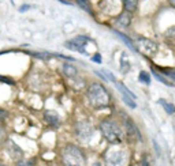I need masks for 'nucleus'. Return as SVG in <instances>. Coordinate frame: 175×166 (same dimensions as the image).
Segmentation results:
<instances>
[{
	"mask_svg": "<svg viewBox=\"0 0 175 166\" xmlns=\"http://www.w3.org/2000/svg\"><path fill=\"white\" fill-rule=\"evenodd\" d=\"M138 81L141 83H145V85H150V75L146 71H141L138 75Z\"/></svg>",
	"mask_w": 175,
	"mask_h": 166,
	"instance_id": "nucleus-18",
	"label": "nucleus"
},
{
	"mask_svg": "<svg viewBox=\"0 0 175 166\" xmlns=\"http://www.w3.org/2000/svg\"><path fill=\"white\" fill-rule=\"evenodd\" d=\"M63 74L66 75L67 78H77L78 76V71L74 65L68 64V63H64L63 64Z\"/></svg>",
	"mask_w": 175,
	"mask_h": 166,
	"instance_id": "nucleus-10",
	"label": "nucleus"
},
{
	"mask_svg": "<svg viewBox=\"0 0 175 166\" xmlns=\"http://www.w3.org/2000/svg\"><path fill=\"white\" fill-rule=\"evenodd\" d=\"M4 116H6V112L4 110H0V119H3Z\"/></svg>",
	"mask_w": 175,
	"mask_h": 166,
	"instance_id": "nucleus-24",
	"label": "nucleus"
},
{
	"mask_svg": "<svg viewBox=\"0 0 175 166\" xmlns=\"http://www.w3.org/2000/svg\"><path fill=\"white\" fill-rule=\"evenodd\" d=\"M115 34H116V36H118V37H119V38H122L123 41H125V44H126V45H127V46H129V48H131V49H133V50H137V48L134 46V42H133V41H131V40H130V38H129V37H127V36H125V34H123V33H121V32H118V30H115Z\"/></svg>",
	"mask_w": 175,
	"mask_h": 166,
	"instance_id": "nucleus-14",
	"label": "nucleus"
},
{
	"mask_svg": "<svg viewBox=\"0 0 175 166\" xmlns=\"http://www.w3.org/2000/svg\"><path fill=\"white\" fill-rule=\"evenodd\" d=\"M103 74H105V75H107V81H111V82L116 83L115 78H114V75H112V72H109V71H107V70H103Z\"/></svg>",
	"mask_w": 175,
	"mask_h": 166,
	"instance_id": "nucleus-20",
	"label": "nucleus"
},
{
	"mask_svg": "<svg viewBox=\"0 0 175 166\" xmlns=\"http://www.w3.org/2000/svg\"><path fill=\"white\" fill-rule=\"evenodd\" d=\"M159 70L166 75V78H170L175 81V68H170V67H159Z\"/></svg>",
	"mask_w": 175,
	"mask_h": 166,
	"instance_id": "nucleus-16",
	"label": "nucleus"
},
{
	"mask_svg": "<svg viewBox=\"0 0 175 166\" xmlns=\"http://www.w3.org/2000/svg\"><path fill=\"white\" fill-rule=\"evenodd\" d=\"M168 2H170V4H171V6L175 7V0H168Z\"/></svg>",
	"mask_w": 175,
	"mask_h": 166,
	"instance_id": "nucleus-25",
	"label": "nucleus"
},
{
	"mask_svg": "<svg viewBox=\"0 0 175 166\" xmlns=\"http://www.w3.org/2000/svg\"><path fill=\"white\" fill-rule=\"evenodd\" d=\"M92 60H93V61H96V63H99V64H100V63H101V56H100V53H96L94 56L92 57Z\"/></svg>",
	"mask_w": 175,
	"mask_h": 166,
	"instance_id": "nucleus-21",
	"label": "nucleus"
},
{
	"mask_svg": "<svg viewBox=\"0 0 175 166\" xmlns=\"http://www.w3.org/2000/svg\"><path fill=\"white\" fill-rule=\"evenodd\" d=\"M89 41H90V38L86 36H77L75 38L67 41V42L64 44V46L68 48V49H71V50H74V52H80V53L86 56L88 52L85 50V45H86Z\"/></svg>",
	"mask_w": 175,
	"mask_h": 166,
	"instance_id": "nucleus-6",
	"label": "nucleus"
},
{
	"mask_svg": "<svg viewBox=\"0 0 175 166\" xmlns=\"http://www.w3.org/2000/svg\"><path fill=\"white\" fill-rule=\"evenodd\" d=\"M144 166H148V162L146 161H144Z\"/></svg>",
	"mask_w": 175,
	"mask_h": 166,
	"instance_id": "nucleus-26",
	"label": "nucleus"
},
{
	"mask_svg": "<svg viewBox=\"0 0 175 166\" xmlns=\"http://www.w3.org/2000/svg\"><path fill=\"white\" fill-rule=\"evenodd\" d=\"M3 136H4V131H3V128L0 127V140L3 139Z\"/></svg>",
	"mask_w": 175,
	"mask_h": 166,
	"instance_id": "nucleus-23",
	"label": "nucleus"
},
{
	"mask_svg": "<svg viewBox=\"0 0 175 166\" xmlns=\"http://www.w3.org/2000/svg\"><path fill=\"white\" fill-rule=\"evenodd\" d=\"M29 7H30V6H22V7H21V8H19V11H21V12H23V11H26V10H27V8H29Z\"/></svg>",
	"mask_w": 175,
	"mask_h": 166,
	"instance_id": "nucleus-22",
	"label": "nucleus"
},
{
	"mask_svg": "<svg viewBox=\"0 0 175 166\" xmlns=\"http://www.w3.org/2000/svg\"><path fill=\"white\" fill-rule=\"evenodd\" d=\"M100 131L103 136L107 139V142L112 144H118L123 140V129L119 125L118 121H115L114 119H104L100 123Z\"/></svg>",
	"mask_w": 175,
	"mask_h": 166,
	"instance_id": "nucleus-2",
	"label": "nucleus"
},
{
	"mask_svg": "<svg viewBox=\"0 0 175 166\" xmlns=\"http://www.w3.org/2000/svg\"><path fill=\"white\" fill-rule=\"evenodd\" d=\"M123 6H125V10L127 12H133L137 10V6H138V0H122Z\"/></svg>",
	"mask_w": 175,
	"mask_h": 166,
	"instance_id": "nucleus-13",
	"label": "nucleus"
},
{
	"mask_svg": "<svg viewBox=\"0 0 175 166\" xmlns=\"http://www.w3.org/2000/svg\"><path fill=\"white\" fill-rule=\"evenodd\" d=\"M115 23L118 26H121V27H127L130 23H131V16H130V12H127V11L122 12L121 15L115 19Z\"/></svg>",
	"mask_w": 175,
	"mask_h": 166,
	"instance_id": "nucleus-8",
	"label": "nucleus"
},
{
	"mask_svg": "<svg viewBox=\"0 0 175 166\" xmlns=\"http://www.w3.org/2000/svg\"><path fill=\"white\" fill-rule=\"evenodd\" d=\"M75 133L81 142H89L94 133L93 125L88 121H80L75 125Z\"/></svg>",
	"mask_w": 175,
	"mask_h": 166,
	"instance_id": "nucleus-5",
	"label": "nucleus"
},
{
	"mask_svg": "<svg viewBox=\"0 0 175 166\" xmlns=\"http://www.w3.org/2000/svg\"><path fill=\"white\" fill-rule=\"evenodd\" d=\"M64 166H85V158L82 151L75 146H66L63 150Z\"/></svg>",
	"mask_w": 175,
	"mask_h": 166,
	"instance_id": "nucleus-3",
	"label": "nucleus"
},
{
	"mask_svg": "<svg viewBox=\"0 0 175 166\" xmlns=\"http://www.w3.org/2000/svg\"><path fill=\"white\" fill-rule=\"evenodd\" d=\"M122 99H123V102H125L127 106H130L131 109H136L137 108V103L134 102V99L129 98V97H125V95H122Z\"/></svg>",
	"mask_w": 175,
	"mask_h": 166,
	"instance_id": "nucleus-19",
	"label": "nucleus"
},
{
	"mask_svg": "<svg viewBox=\"0 0 175 166\" xmlns=\"http://www.w3.org/2000/svg\"><path fill=\"white\" fill-rule=\"evenodd\" d=\"M138 46H140V50L142 52L144 55H155V52L157 50V46L153 41L150 40H146V38H140L138 40Z\"/></svg>",
	"mask_w": 175,
	"mask_h": 166,
	"instance_id": "nucleus-7",
	"label": "nucleus"
},
{
	"mask_svg": "<svg viewBox=\"0 0 175 166\" xmlns=\"http://www.w3.org/2000/svg\"><path fill=\"white\" fill-rule=\"evenodd\" d=\"M77 4L80 6L85 12H88L89 15L94 16V11H93V8H92L90 3H89V0H77Z\"/></svg>",
	"mask_w": 175,
	"mask_h": 166,
	"instance_id": "nucleus-11",
	"label": "nucleus"
},
{
	"mask_svg": "<svg viewBox=\"0 0 175 166\" xmlns=\"http://www.w3.org/2000/svg\"><path fill=\"white\" fill-rule=\"evenodd\" d=\"M44 116H45V120L51 125H53V127L59 125L60 120H59V115H58L56 112H53V110H47V112L44 113Z\"/></svg>",
	"mask_w": 175,
	"mask_h": 166,
	"instance_id": "nucleus-9",
	"label": "nucleus"
},
{
	"mask_svg": "<svg viewBox=\"0 0 175 166\" xmlns=\"http://www.w3.org/2000/svg\"><path fill=\"white\" fill-rule=\"evenodd\" d=\"M159 103H162L163 108H164V110H166V112L168 113V115H173V113H175V106L173 105V103L164 101V99H159Z\"/></svg>",
	"mask_w": 175,
	"mask_h": 166,
	"instance_id": "nucleus-17",
	"label": "nucleus"
},
{
	"mask_svg": "<svg viewBox=\"0 0 175 166\" xmlns=\"http://www.w3.org/2000/svg\"><path fill=\"white\" fill-rule=\"evenodd\" d=\"M86 97H88L89 105L94 109L107 108L109 105V101H111V97H109L108 91L100 83H92L88 87Z\"/></svg>",
	"mask_w": 175,
	"mask_h": 166,
	"instance_id": "nucleus-1",
	"label": "nucleus"
},
{
	"mask_svg": "<svg viewBox=\"0 0 175 166\" xmlns=\"http://www.w3.org/2000/svg\"><path fill=\"white\" fill-rule=\"evenodd\" d=\"M152 74H153V76H155L156 79H157V81H159V82H162V83H164V85H166V86H168V87H173V82H170L168 81V79H167L166 76H162V75H160L159 74V72H157V71H155V70H153V68H152Z\"/></svg>",
	"mask_w": 175,
	"mask_h": 166,
	"instance_id": "nucleus-15",
	"label": "nucleus"
},
{
	"mask_svg": "<svg viewBox=\"0 0 175 166\" xmlns=\"http://www.w3.org/2000/svg\"><path fill=\"white\" fill-rule=\"evenodd\" d=\"M116 89L119 90V91L122 93V95H125V97H129V98H131V99H136L137 97H136V94L134 93H131L130 90L126 87L123 83H116Z\"/></svg>",
	"mask_w": 175,
	"mask_h": 166,
	"instance_id": "nucleus-12",
	"label": "nucleus"
},
{
	"mask_svg": "<svg viewBox=\"0 0 175 166\" xmlns=\"http://www.w3.org/2000/svg\"><path fill=\"white\" fill-rule=\"evenodd\" d=\"M105 161L108 166H125L127 162V153L122 148H111L105 154Z\"/></svg>",
	"mask_w": 175,
	"mask_h": 166,
	"instance_id": "nucleus-4",
	"label": "nucleus"
}]
</instances>
